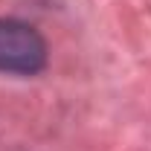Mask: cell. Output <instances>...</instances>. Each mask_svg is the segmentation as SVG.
Here are the masks:
<instances>
[{"label": "cell", "instance_id": "cell-1", "mask_svg": "<svg viewBox=\"0 0 151 151\" xmlns=\"http://www.w3.org/2000/svg\"><path fill=\"white\" fill-rule=\"evenodd\" d=\"M47 61V44L35 26L15 18H0V70L32 76Z\"/></svg>", "mask_w": 151, "mask_h": 151}]
</instances>
